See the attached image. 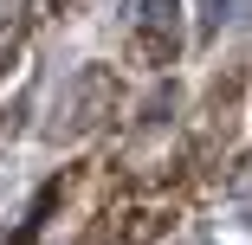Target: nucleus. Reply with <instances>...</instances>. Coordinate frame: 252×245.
Masks as SVG:
<instances>
[{
	"instance_id": "obj_1",
	"label": "nucleus",
	"mask_w": 252,
	"mask_h": 245,
	"mask_svg": "<svg viewBox=\"0 0 252 245\" xmlns=\"http://www.w3.org/2000/svg\"><path fill=\"white\" fill-rule=\"evenodd\" d=\"M175 13H181L175 0H149V7H142L136 52H142L149 65H168V58H175V45H181V20H175Z\"/></svg>"
}]
</instances>
